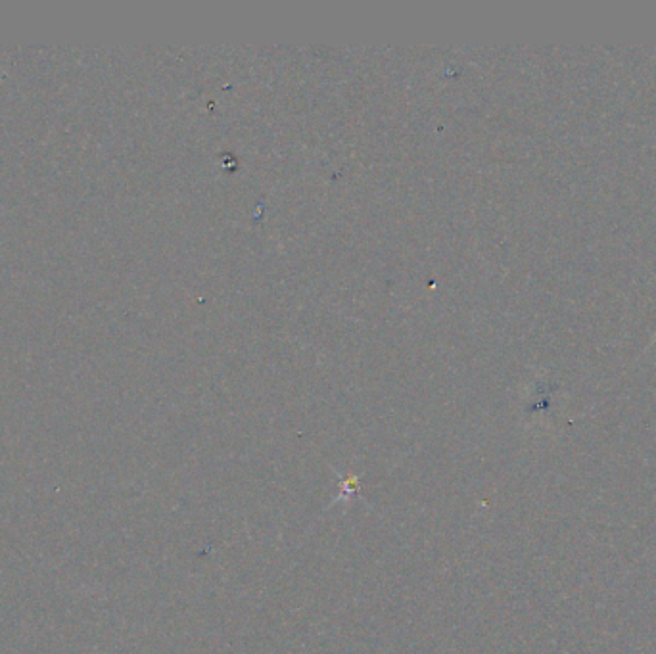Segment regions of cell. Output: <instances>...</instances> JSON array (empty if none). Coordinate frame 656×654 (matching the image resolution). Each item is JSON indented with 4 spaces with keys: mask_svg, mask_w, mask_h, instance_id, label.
Returning <instances> with one entry per match:
<instances>
[{
    "mask_svg": "<svg viewBox=\"0 0 656 654\" xmlns=\"http://www.w3.org/2000/svg\"><path fill=\"white\" fill-rule=\"evenodd\" d=\"M655 340H656V338H655Z\"/></svg>",
    "mask_w": 656,
    "mask_h": 654,
    "instance_id": "1",
    "label": "cell"
}]
</instances>
